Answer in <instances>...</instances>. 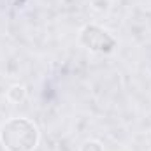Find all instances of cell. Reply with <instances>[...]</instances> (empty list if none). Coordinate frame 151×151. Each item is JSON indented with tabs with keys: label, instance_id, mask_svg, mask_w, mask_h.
Listing matches in <instances>:
<instances>
[{
	"label": "cell",
	"instance_id": "1",
	"mask_svg": "<svg viewBox=\"0 0 151 151\" xmlns=\"http://www.w3.org/2000/svg\"><path fill=\"white\" fill-rule=\"evenodd\" d=\"M0 141L9 151H32L39 142L37 127L25 118H12L2 127Z\"/></svg>",
	"mask_w": 151,
	"mask_h": 151
},
{
	"label": "cell",
	"instance_id": "2",
	"mask_svg": "<svg viewBox=\"0 0 151 151\" xmlns=\"http://www.w3.org/2000/svg\"><path fill=\"white\" fill-rule=\"evenodd\" d=\"M81 42L95 53H111L116 46V40L106 30H102L100 27H95V25H88L83 30Z\"/></svg>",
	"mask_w": 151,
	"mask_h": 151
}]
</instances>
